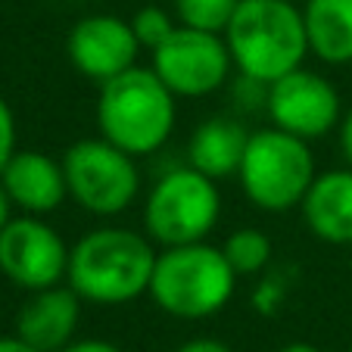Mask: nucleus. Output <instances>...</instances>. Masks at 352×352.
I'll list each match as a JSON object with an SVG mask.
<instances>
[{"label":"nucleus","mask_w":352,"mask_h":352,"mask_svg":"<svg viewBox=\"0 0 352 352\" xmlns=\"http://www.w3.org/2000/svg\"><path fill=\"white\" fill-rule=\"evenodd\" d=\"M349 352H352V346H349Z\"/></svg>","instance_id":"nucleus-27"},{"label":"nucleus","mask_w":352,"mask_h":352,"mask_svg":"<svg viewBox=\"0 0 352 352\" xmlns=\"http://www.w3.org/2000/svg\"><path fill=\"white\" fill-rule=\"evenodd\" d=\"M60 352H125V349H119V346L109 343V340H72V343Z\"/></svg>","instance_id":"nucleus-23"},{"label":"nucleus","mask_w":352,"mask_h":352,"mask_svg":"<svg viewBox=\"0 0 352 352\" xmlns=\"http://www.w3.org/2000/svg\"><path fill=\"white\" fill-rule=\"evenodd\" d=\"M225 44L240 75L272 85L309 56L302 10L296 0H240Z\"/></svg>","instance_id":"nucleus-3"},{"label":"nucleus","mask_w":352,"mask_h":352,"mask_svg":"<svg viewBox=\"0 0 352 352\" xmlns=\"http://www.w3.org/2000/svg\"><path fill=\"white\" fill-rule=\"evenodd\" d=\"M16 153V116L10 109V103L0 97V172L10 162V156Z\"/></svg>","instance_id":"nucleus-20"},{"label":"nucleus","mask_w":352,"mask_h":352,"mask_svg":"<svg viewBox=\"0 0 352 352\" xmlns=\"http://www.w3.org/2000/svg\"><path fill=\"white\" fill-rule=\"evenodd\" d=\"M309 54L324 66L352 63V0H302Z\"/></svg>","instance_id":"nucleus-16"},{"label":"nucleus","mask_w":352,"mask_h":352,"mask_svg":"<svg viewBox=\"0 0 352 352\" xmlns=\"http://www.w3.org/2000/svg\"><path fill=\"white\" fill-rule=\"evenodd\" d=\"M296 3H299V0H296Z\"/></svg>","instance_id":"nucleus-28"},{"label":"nucleus","mask_w":352,"mask_h":352,"mask_svg":"<svg viewBox=\"0 0 352 352\" xmlns=\"http://www.w3.org/2000/svg\"><path fill=\"white\" fill-rule=\"evenodd\" d=\"M150 66L175 97H209L225 87L234 60L225 34L199 32L178 22L166 44L150 54Z\"/></svg>","instance_id":"nucleus-8"},{"label":"nucleus","mask_w":352,"mask_h":352,"mask_svg":"<svg viewBox=\"0 0 352 352\" xmlns=\"http://www.w3.org/2000/svg\"><path fill=\"white\" fill-rule=\"evenodd\" d=\"M69 250L44 215H13L0 231V274L28 293L66 284Z\"/></svg>","instance_id":"nucleus-9"},{"label":"nucleus","mask_w":352,"mask_h":352,"mask_svg":"<svg viewBox=\"0 0 352 352\" xmlns=\"http://www.w3.org/2000/svg\"><path fill=\"white\" fill-rule=\"evenodd\" d=\"M265 113L274 128H284L302 140H318L340 128L343 100L324 75L299 66L268 85Z\"/></svg>","instance_id":"nucleus-10"},{"label":"nucleus","mask_w":352,"mask_h":352,"mask_svg":"<svg viewBox=\"0 0 352 352\" xmlns=\"http://www.w3.org/2000/svg\"><path fill=\"white\" fill-rule=\"evenodd\" d=\"M340 153H343V162L352 168V107L343 113V119H340Z\"/></svg>","instance_id":"nucleus-22"},{"label":"nucleus","mask_w":352,"mask_h":352,"mask_svg":"<svg viewBox=\"0 0 352 352\" xmlns=\"http://www.w3.org/2000/svg\"><path fill=\"white\" fill-rule=\"evenodd\" d=\"M0 352H41V349H34V346H28L22 337H0Z\"/></svg>","instance_id":"nucleus-24"},{"label":"nucleus","mask_w":352,"mask_h":352,"mask_svg":"<svg viewBox=\"0 0 352 352\" xmlns=\"http://www.w3.org/2000/svg\"><path fill=\"white\" fill-rule=\"evenodd\" d=\"M237 280L221 246H212L209 240L162 246L150 278V299L172 318L203 321L231 302Z\"/></svg>","instance_id":"nucleus-4"},{"label":"nucleus","mask_w":352,"mask_h":352,"mask_svg":"<svg viewBox=\"0 0 352 352\" xmlns=\"http://www.w3.org/2000/svg\"><path fill=\"white\" fill-rule=\"evenodd\" d=\"M221 219L219 181L181 166L160 175L144 197V234L156 246H184L209 240Z\"/></svg>","instance_id":"nucleus-6"},{"label":"nucleus","mask_w":352,"mask_h":352,"mask_svg":"<svg viewBox=\"0 0 352 352\" xmlns=\"http://www.w3.org/2000/svg\"><path fill=\"white\" fill-rule=\"evenodd\" d=\"M140 41L131 28V19H122L113 13H94L78 19L66 34V56L94 85L122 75L125 69L138 66Z\"/></svg>","instance_id":"nucleus-11"},{"label":"nucleus","mask_w":352,"mask_h":352,"mask_svg":"<svg viewBox=\"0 0 352 352\" xmlns=\"http://www.w3.org/2000/svg\"><path fill=\"white\" fill-rule=\"evenodd\" d=\"M278 352H321L315 343H302V340H296V343H287V346H280Z\"/></svg>","instance_id":"nucleus-26"},{"label":"nucleus","mask_w":352,"mask_h":352,"mask_svg":"<svg viewBox=\"0 0 352 352\" xmlns=\"http://www.w3.org/2000/svg\"><path fill=\"white\" fill-rule=\"evenodd\" d=\"M69 199L97 219H116L140 197V168L107 138H81L63 153Z\"/></svg>","instance_id":"nucleus-7"},{"label":"nucleus","mask_w":352,"mask_h":352,"mask_svg":"<svg viewBox=\"0 0 352 352\" xmlns=\"http://www.w3.org/2000/svg\"><path fill=\"white\" fill-rule=\"evenodd\" d=\"M175 352H231V346L215 337H193V340H187V343H181Z\"/></svg>","instance_id":"nucleus-21"},{"label":"nucleus","mask_w":352,"mask_h":352,"mask_svg":"<svg viewBox=\"0 0 352 352\" xmlns=\"http://www.w3.org/2000/svg\"><path fill=\"white\" fill-rule=\"evenodd\" d=\"M299 212L318 240L333 246H352V168L318 172L306 190Z\"/></svg>","instance_id":"nucleus-14"},{"label":"nucleus","mask_w":352,"mask_h":352,"mask_svg":"<svg viewBox=\"0 0 352 352\" xmlns=\"http://www.w3.org/2000/svg\"><path fill=\"white\" fill-rule=\"evenodd\" d=\"M237 7L240 0H175V13H178L181 25L215 34H225Z\"/></svg>","instance_id":"nucleus-18"},{"label":"nucleus","mask_w":352,"mask_h":352,"mask_svg":"<svg viewBox=\"0 0 352 352\" xmlns=\"http://www.w3.org/2000/svg\"><path fill=\"white\" fill-rule=\"evenodd\" d=\"M250 131L234 116H212L199 122L187 140V166L209 178H237V168L243 162Z\"/></svg>","instance_id":"nucleus-15"},{"label":"nucleus","mask_w":352,"mask_h":352,"mask_svg":"<svg viewBox=\"0 0 352 352\" xmlns=\"http://www.w3.org/2000/svg\"><path fill=\"white\" fill-rule=\"evenodd\" d=\"M221 253H225V259L237 272V278H250V274H259L272 262L274 243L259 228H237V231H231L225 237Z\"/></svg>","instance_id":"nucleus-17"},{"label":"nucleus","mask_w":352,"mask_h":352,"mask_svg":"<svg viewBox=\"0 0 352 352\" xmlns=\"http://www.w3.org/2000/svg\"><path fill=\"white\" fill-rule=\"evenodd\" d=\"M156 243L144 231L94 228L69 250L66 284L91 306H125L150 293Z\"/></svg>","instance_id":"nucleus-1"},{"label":"nucleus","mask_w":352,"mask_h":352,"mask_svg":"<svg viewBox=\"0 0 352 352\" xmlns=\"http://www.w3.org/2000/svg\"><path fill=\"white\" fill-rule=\"evenodd\" d=\"M153 66H131L103 81L97 97L100 138L113 140L134 160L160 153L178 122V103Z\"/></svg>","instance_id":"nucleus-2"},{"label":"nucleus","mask_w":352,"mask_h":352,"mask_svg":"<svg viewBox=\"0 0 352 352\" xmlns=\"http://www.w3.org/2000/svg\"><path fill=\"white\" fill-rule=\"evenodd\" d=\"M85 299L69 284L44 287L28 293L22 309L16 312V337L41 352H60L75 340Z\"/></svg>","instance_id":"nucleus-13"},{"label":"nucleus","mask_w":352,"mask_h":352,"mask_svg":"<svg viewBox=\"0 0 352 352\" xmlns=\"http://www.w3.org/2000/svg\"><path fill=\"white\" fill-rule=\"evenodd\" d=\"M315 153L309 140L284 131V128H262L250 131L243 162L237 168V181L243 197L262 212H290L299 209L306 190L312 187Z\"/></svg>","instance_id":"nucleus-5"},{"label":"nucleus","mask_w":352,"mask_h":352,"mask_svg":"<svg viewBox=\"0 0 352 352\" xmlns=\"http://www.w3.org/2000/svg\"><path fill=\"white\" fill-rule=\"evenodd\" d=\"M10 219H13V203H10V197L3 193V187H0V231L7 228Z\"/></svg>","instance_id":"nucleus-25"},{"label":"nucleus","mask_w":352,"mask_h":352,"mask_svg":"<svg viewBox=\"0 0 352 352\" xmlns=\"http://www.w3.org/2000/svg\"><path fill=\"white\" fill-rule=\"evenodd\" d=\"M0 187L13 209L25 215H50L69 199L63 160H54L41 150H16L0 172Z\"/></svg>","instance_id":"nucleus-12"},{"label":"nucleus","mask_w":352,"mask_h":352,"mask_svg":"<svg viewBox=\"0 0 352 352\" xmlns=\"http://www.w3.org/2000/svg\"><path fill=\"white\" fill-rule=\"evenodd\" d=\"M131 28H134V34H138L140 47L153 54L156 47L168 41V34L178 28V22L172 19L168 10L156 7V3H146V7H140L138 13L131 16Z\"/></svg>","instance_id":"nucleus-19"}]
</instances>
